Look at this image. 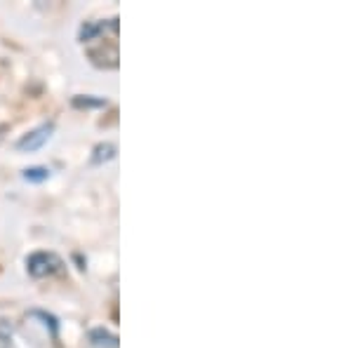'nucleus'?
Listing matches in <instances>:
<instances>
[{
  "label": "nucleus",
  "mask_w": 353,
  "mask_h": 348,
  "mask_svg": "<svg viewBox=\"0 0 353 348\" xmlns=\"http://www.w3.org/2000/svg\"><path fill=\"white\" fill-rule=\"evenodd\" d=\"M61 259L54 252H33L26 259V271L33 278H48L61 271Z\"/></svg>",
  "instance_id": "f257e3e1"
},
{
  "label": "nucleus",
  "mask_w": 353,
  "mask_h": 348,
  "mask_svg": "<svg viewBox=\"0 0 353 348\" xmlns=\"http://www.w3.org/2000/svg\"><path fill=\"white\" fill-rule=\"evenodd\" d=\"M52 132H54V123H45V125H41V127L31 130L28 134L21 136V139L17 141V148L24 151V153L38 151V148H43L50 139H52Z\"/></svg>",
  "instance_id": "f03ea898"
},
{
  "label": "nucleus",
  "mask_w": 353,
  "mask_h": 348,
  "mask_svg": "<svg viewBox=\"0 0 353 348\" xmlns=\"http://www.w3.org/2000/svg\"><path fill=\"white\" fill-rule=\"evenodd\" d=\"M90 346L92 348H118V336L106 327H94L90 332Z\"/></svg>",
  "instance_id": "7ed1b4c3"
},
{
  "label": "nucleus",
  "mask_w": 353,
  "mask_h": 348,
  "mask_svg": "<svg viewBox=\"0 0 353 348\" xmlns=\"http://www.w3.org/2000/svg\"><path fill=\"white\" fill-rule=\"evenodd\" d=\"M109 28V21H85L81 26V33H78V41L81 43H92L101 33Z\"/></svg>",
  "instance_id": "20e7f679"
},
{
  "label": "nucleus",
  "mask_w": 353,
  "mask_h": 348,
  "mask_svg": "<svg viewBox=\"0 0 353 348\" xmlns=\"http://www.w3.org/2000/svg\"><path fill=\"white\" fill-rule=\"evenodd\" d=\"M116 156V146L113 144H99V146H94V153H92V165H101V163H109L111 158Z\"/></svg>",
  "instance_id": "39448f33"
},
{
  "label": "nucleus",
  "mask_w": 353,
  "mask_h": 348,
  "mask_svg": "<svg viewBox=\"0 0 353 348\" xmlns=\"http://www.w3.org/2000/svg\"><path fill=\"white\" fill-rule=\"evenodd\" d=\"M24 179L31 181V184H43V181L50 179V170L43 167V165H36V167L24 170Z\"/></svg>",
  "instance_id": "423d86ee"
},
{
  "label": "nucleus",
  "mask_w": 353,
  "mask_h": 348,
  "mask_svg": "<svg viewBox=\"0 0 353 348\" xmlns=\"http://www.w3.org/2000/svg\"><path fill=\"white\" fill-rule=\"evenodd\" d=\"M73 106L76 108H104L106 99H101V96H76V99H73Z\"/></svg>",
  "instance_id": "0eeeda50"
},
{
  "label": "nucleus",
  "mask_w": 353,
  "mask_h": 348,
  "mask_svg": "<svg viewBox=\"0 0 353 348\" xmlns=\"http://www.w3.org/2000/svg\"><path fill=\"white\" fill-rule=\"evenodd\" d=\"M31 316L33 318H43L45 327H50V334L57 336V320H54V316H50V313H45V311H31Z\"/></svg>",
  "instance_id": "6e6552de"
},
{
  "label": "nucleus",
  "mask_w": 353,
  "mask_h": 348,
  "mask_svg": "<svg viewBox=\"0 0 353 348\" xmlns=\"http://www.w3.org/2000/svg\"><path fill=\"white\" fill-rule=\"evenodd\" d=\"M12 336V325L8 320H0V341H8Z\"/></svg>",
  "instance_id": "1a4fd4ad"
}]
</instances>
